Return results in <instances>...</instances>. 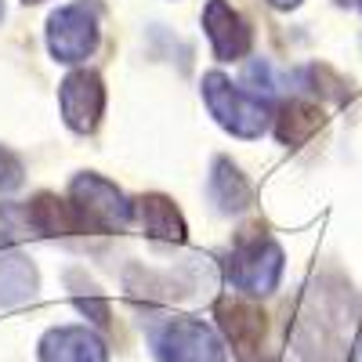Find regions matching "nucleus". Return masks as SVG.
<instances>
[{
  "instance_id": "nucleus-1",
  "label": "nucleus",
  "mask_w": 362,
  "mask_h": 362,
  "mask_svg": "<svg viewBox=\"0 0 362 362\" xmlns=\"http://www.w3.org/2000/svg\"><path fill=\"white\" fill-rule=\"evenodd\" d=\"M283 247L264 228H247L235 235V243L225 257V279L243 297H268L279 290L283 279Z\"/></svg>"
},
{
  "instance_id": "nucleus-2",
  "label": "nucleus",
  "mask_w": 362,
  "mask_h": 362,
  "mask_svg": "<svg viewBox=\"0 0 362 362\" xmlns=\"http://www.w3.org/2000/svg\"><path fill=\"white\" fill-rule=\"evenodd\" d=\"M203 98H206L210 116L235 138H261L272 127V119H276L272 102L257 98L247 87L232 83L225 73H206L203 76Z\"/></svg>"
},
{
  "instance_id": "nucleus-3",
  "label": "nucleus",
  "mask_w": 362,
  "mask_h": 362,
  "mask_svg": "<svg viewBox=\"0 0 362 362\" xmlns=\"http://www.w3.org/2000/svg\"><path fill=\"white\" fill-rule=\"evenodd\" d=\"M69 206L80 232H124L134 221V203L102 174H76L69 181Z\"/></svg>"
},
{
  "instance_id": "nucleus-4",
  "label": "nucleus",
  "mask_w": 362,
  "mask_h": 362,
  "mask_svg": "<svg viewBox=\"0 0 362 362\" xmlns=\"http://www.w3.org/2000/svg\"><path fill=\"white\" fill-rule=\"evenodd\" d=\"M148 344L160 362H228L221 334L203 319H163L148 329Z\"/></svg>"
},
{
  "instance_id": "nucleus-5",
  "label": "nucleus",
  "mask_w": 362,
  "mask_h": 362,
  "mask_svg": "<svg viewBox=\"0 0 362 362\" xmlns=\"http://www.w3.org/2000/svg\"><path fill=\"white\" fill-rule=\"evenodd\" d=\"M102 40V4L98 0H73L47 18V47L58 62L76 66L98 51Z\"/></svg>"
},
{
  "instance_id": "nucleus-6",
  "label": "nucleus",
  "mask_w": 362,
  "mask_h": 362,
  "mask_svg": "<svg viewBox=\"0 0 362 362\" xmlns=\"http://www.w3.org/2000/svg\"><path fill=\"white\" fill-rule=\"evenodd\" d=\"M218 329L232 344L239 362H257L261 358V341H264V312L250 297H221L214 308Z\"/></svg>"
},
{
  "instance_id": "nucleus-7",
  "label": "nucleus",
  "mask_w": 362,
  "mask_h": 362,
  "mask_svg": "<svg viewBox=\"0 0 362 362\" xmlns=\"http://www.w3.org/2000/svg\"><path fill=\"white\" fill-rule=\"evenodd\" d=\"M58 105H62V119L76 134H90L102 124L105 112V87L95 69H76L58 87Z\"/></svg>"
},
{
  "instance_id": "nucleus-8",
  "label": "nucleus",
  "mask_w": 362,
  "mask_h": 362,
  "mask_svg": "<svg viewBox=\"0 0 362 362\" xmlns=\"http://www.w3.org/2000/svg\"><path fill=\"white\" fill-rule=\"evenodd\" d=\"M203 29H206L210 51H214L218 62H239L254 47V33H250L247 18L228 0H210L203 8Z\"/></svg>"
},
{
  "instance_id": "nucleus-9",
  "label": "nucleus",
  "mask_w": 362,
  "mask_h": 362,
  "mask_svg": "<svg viewBox=\"0 0 362 362\" xmlns=\"http://www.w3.org/2000/svg\"><path fill=\"white\" fill-rule=\"evenodd\" d=\"M40 362H109V348L87 326H54L40 337Z\"/></svg>"
},
{
  "instance_id": "nucleus-10",
  "label": "nucleus",
  "mask_w": 362,
  "mask_h": 362,
  "mask_svg": "<svg viewBox=\"0 0 362 362\" xmlns=\"http://www.w3.org/2000/svg\"><path fill=\"white\" fill-rule=\"evenodd\" d=\"M134 221L148 239H163V243H185V232H189L181 210L160 192L134 199Z\"/></svg>"
},
{
  "instance_id": "nucleus-11",
  "label": "nucleus",
  "mask_w": 362,
  "mask_h": 362,
  "mask_svg": "<svg viewBox=\"0 0 362 362\" xmlns=\"http://www.w3.org/2000/svg\"><path fill=\"white\" fill-rule=\"evenodd\" d=\"M206 192H210V199H214V206L221 210V214H239V210H247L250 199H254L250 181L243 177V170H239L232 160H214Z\"/></svg>"
},
{
  "instance_id": "nucleus-12",
  "label": "nucleus",
  "mask_w": 362,
  "mask_h": 362,
  "mask_svg": "<svg viewBox=\"0 0 362 362\" xmlns=\"http://www.w3.org/2000/svg\"><path fill=\"white\" fill-rule=\"evenodd\" d=\"M272 127H276V138L283 145L297 148L322 127V109H319V102H308V98H290L276 109Z\"/></svg>"
},
{
  "instance_id": "nucleus-13",
  "label": "nucleus",
  "mask_w": 362,
  "mask_h": 362,
  "mask_svg": "<svg viewBox=\"0 0 362 362\" xmlns=\"http://www.w3.org/2000/svg\"><path fill=\"white\" fill-rule=\"evenodd\" d=\"M40 290V276L18 250H0V305H25Z\"/></svg>"
},
{
  "instance_id": "nucleus-14",
  "label": "nucleus",
  "mask_w": 362,
  "mask_h": 362,
  "mask_svg": "<svg viewBox=\"0 0 362 362\" xmlns=\"http://www.w3.org/2000/svg\"><path fill=\"white\" fill-rule=\"evenodd\" d=\"M25 214H29L33 235H76L80 232L69 199L54 196V192H37L25 203Z\"/></svg>"
},
{
  "instance_id": "nucleus-15",
  "label": "nucleus",
  "mask_w": 362,
  "mask_h": 362,
  "mask_svg": "<svg viewBox=\"0 0 362 362\" xmlns=\"http://www.w3.org/2000/svg\"><path fill=\"white\" fill-rule=\"evenodd\" d=\"M22 185V160L11 148H0V192H11Z\"/></svg>"
},
{
  "instance_id": "nucleus-16",
  "label": "nucleus",
  "mask_w": 362,
  "mask_h": 362,
  "mask_svg": "<svg viewBox=\"0 0 362 362\" xmlns=\"http://www.w3.org/2000/svg\"><path fill=\"white\" fill-rule=\"evenodd\" d=\"M268 4H272V8H283V11H286V8H297L300 0H268Z\"/></svg>"
},
{
  "instance_id": "nucleus-17",
  "label": "nucleus",
  "mask_w": 362,
  "mask_h": 362,
  "mask_svg": "<svg viewBox=\"0 0 362 362\" xmlns=\"http://www.w3.org/2000/svg\"><path fill=\"white\" fill-rule=\"evenodd\" d=\"M348 362H362V329H358V344L351 348V358Z\"/></svg>"
},
{
  "instance_id": "nucleus-18",
  "label": "nucleus",
  "mask_w": 362,
  "mask_h": 362,
  "mask_svg": "<svg viewBox=\"0 0 362 362\" xmlns=\"http://www.w3.org/2000/svg\"><path fill=\"white\" fill-rule=\"evenodd\" d=\"M25 4H40V0H25Z\"/></svg>"
},
{
  "instance_id": "nucleus-19",
  "label": "nucleus",
  "mask_w": 362,
  "mask_h": 362,
  "mask_svg": "<svg viewBox=\"0 0 362 362\" xmlns=\"http://www.w3.org/2000/svg\"><path fill=\"white\" fill-rule=\"evenodd\" d=\"M0 18H4V4H0Z\"/></svg>"
},
{
  "instance_id": "nucleus-20",
  "label": "nucleus",
  "mask_w": 362,
  "mask_h": 362,
  "mask_svg": "<svg viewBox=\"0 0 362 362\" xmlns=\"http://www.w3.org/2000/svg\"><path fill=\"white\" fill-rule=\"evenodd\" d=\"M358 8H362V0H358Z\"/></svg>"
}]
</instances>
